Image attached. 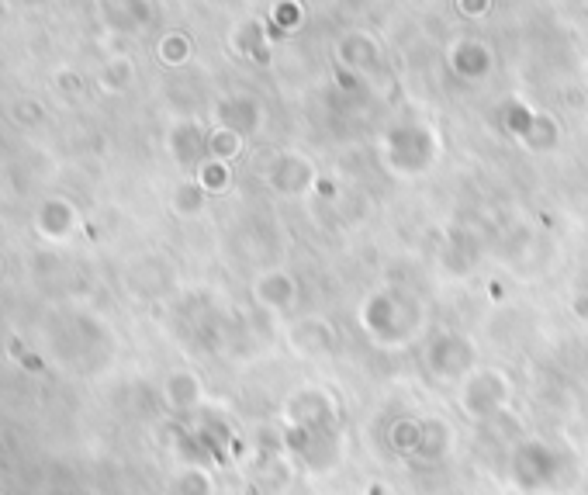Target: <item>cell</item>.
I'll use <instances>...</instances> for the list:
<instances>
[{
	"label": "cell",
	"instance_id": "6da1fadb",
	"mask_svg": "<svg viewBox=\"0 0 588 495\" xmlns=\"http://www.w3.org/2000/svg\"><path fill=\"white\" fill-rule=\"evenodd\" d=\"M422 326H426V309H422V302L402 295V291H378L360 305V329L371 336L374 347H412L419 340Z\"/></svg>",
	"mask_w": 588,
	"mask_h": 495
},
{
	"label": "cell",
	"instance_id": "7a4b0ae2",
	"mask_svg": "<svg viewBox=\"0 0 588 495\" xmlns=\"http://www.w3.org/2000/svg\"><path fill=\"white\" fill-rule=\"evenodd\" d=\"M512 378L505 367H474L471 374L457 385V409L474 423H492V419L505 416L512 402Z\"/></svg>",
	"mask_w": 588,
	"mask_h": 495
},
{
	"label": "cell",
	"instance_id": "3957f363",
	"mask_svg": "<svg viewBox=\"0 0 588 495\" xmlns=\"http://www.w3.org/2000/svg\"><path fill=\"white\" fill-rule=\"evenodd\" d=\"M422 367L436 385H461L467 374L478 364V347L471 336L457 333V329H440L426 340L422 347Z\"/></svg>",
	"mask_w": 588,
	"mask_h": 495
},
{
	"label": "cell",
	"instance_id": "277c9868",
	"mask_svg": "<svg viewBox=\"0 0 588 495\" xmlns=\"http://www.w3.org/2000/svg\"><path fill=\"white\" fill-rule=\"evenodd\" d=\"M281 426L301 433H343V412L333 392L322 385H301L281 405Z\"/></svg>",
	"mask_w": 588,
	"mask_h": 495
},
{
	"label": "cell",
	"instance_id": "5b68a950",
	"mask_svg": "<svg viewBox=\"0 0 588 495\" xmlns=\"http://www.w3.org/2000/svg\"><path fill=\"white\" fill-rule=\"evenodd\" d=\"M509 478L523 492H540L561 478V454L537 437H523L509 454Z\"/></svg>",
	"mask_w": 588,
	"mask_h": 495
},
{
	"label": "cell",
	"instance_id": "8992f818",
	"mask_svg": "<svg viewBox=\"0 0 588 495\" xmlns=\"http://www.w3.org/2000/svg\"><path fill=\"white\" fill-rule=\"evenodd\" d=\"M288 347L305 360H319L336 354V329L329 326L322 315H305V319L291 322Z\"/></svg>",
	"mask_w": 588,
	"mask_h": 495
},
{
	"label": "cell",
	"instance_id": "52a82bcc",
	"mask_svg": "<svg viewBox=\"0 0 588 495\" xmlns=\"http://www.w3.org/2000/svg\"><path fill=\"white\" fill-rule=\"evenodd\" d=\"M450 454H454V426L440 416H422L412 464H443Z\"/></svg>",
	"mask_w": 588,
	"mask_h": 495
},
{
	"label": "cell",
	"instance_id": "ba28073f",
	"mask_svg": "<svg viewBox=\"0 0 588 495\" xmlns=\"http://www.w3.org/2000/svg\"><path fill=\"white\" fill-rule=\"evenodd\" d=\"M163 402H167L173 412H194L205 402V381L194 371H173L170 378L163 381Z\"/></svg>",
	"mask_w": 588,
	"mask_h": 495
},
{
	"label": "cell",
	"instance_id": "9c48e42d",
	"mask_svg": "<svg viewBox=\"0 0 588 495\" xmlns=\"http://www.w3.org/2000/svg\"><path fill=\"white\" fill-rule=\"evenodd\" d=\"M256 302L267 305L274 312H288L298 302V284L291 281L284 270H270L256 281Z\"/></svg>",
	"mask_w": 588,
	"mask_h": 495
},
{
	"label": "cell",
	"instance_id": "30bf717a",
	"mask_svg": "<svg viewBox=\"0 0 588 495\" xmlns=\"http://www.w3.org/2000/svg\"><path fill=\"white\" fill-rule=\"evenodd\" d=\"M419 423H422V416H402V419H395V423L388 426L391 454L402 457V461H412L416 444H419Z\"/></svg>",
	"mask_w": 588,
	"mask_h": 495
},
{
	"label": "cell",
	"instance_id": "8fae6325",
	"mask_svg": "<svg viewBox=\"0 0 588 495\" xmlns=\"http://www.w3.org/2000/svg\"><path fill=\"white\" fill-rule=\"evenodd\" d=\"M170 495H215V482H211V471L198 468V464L184 468L177 478H173Z\"/></svg>",
	"mask_w": 588,
	"mask_h": 495
},
{
	"label": "cell",
	"instance_id": "7c38bea8",
	"mask_svg": "<svg viewBox=\"0 0 588 495\" xmlns=\"http://www.w3.org/2000/svg\"><path fill=\"white\" fill-rule=\"evenodd\" d=\"M575 315L582 322H588V298H578V302H575Z\"/></svg>",
	"mask_w": 588,
	"mask_h": 495
},
{
	"label": "cell",
	"instance_id": "4fadbf2b",
	"mask_svg": "<svg viewBox=\"0 0 588 495\" xmlns=\"http://www.w3.org/2000/svg\"><path fill=\"white\" fill-rule=\"evenodd\" d=\"M367 495H388V489H384V485H378V482H374L371 489H367Z\"/></svg>",
	"mask_w": 588,
	"mask_h": 495
},
{
	"label": "cell",
	"instance_id": "5bb4252c",
	"mask_svg": "<svg viewBox=\"0 0 588 495\" xmlns=\"http://www.w3.org/2000/svg\"><path fill=\"white\" fill-rule=\"evenodd\" d=\"M585 468H588V440H585Z\"/></svg>",
	"mask_w": 588,
	"mask_h": 495
}]
</instances>
